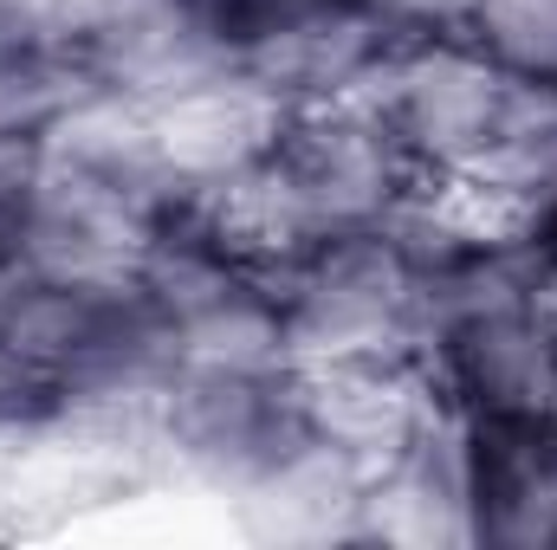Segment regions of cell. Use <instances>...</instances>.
Masks as SVG:
<instances>
[{"label":"cell","instance_id":"obj_1","mask_svg":"<svg viewBox=\"0 0 557 550\" xmlns=\"http://www.w3.org/2000/svg\"><path fill=\"white\" fill-rule=\"evenodd\" d=\"M467 20L493 65L557 91V0H473Z\"/></svg>","mask_w":557,"mask_h":550},{"label":"cell","instance_id":"obj_2","mask_svg":"<svg viewBox=\"0 0 557 550\" xmlns=\"http://www.w3.org/2000/svg\"><path fill=\"white\" fill-rule=\"evenodd\" d=\"M532 240H539V253L557 266V195L545 201V214H539V227H532Z\"/></svg>","mask_w":557,"mask_h":550}]
</instances>
